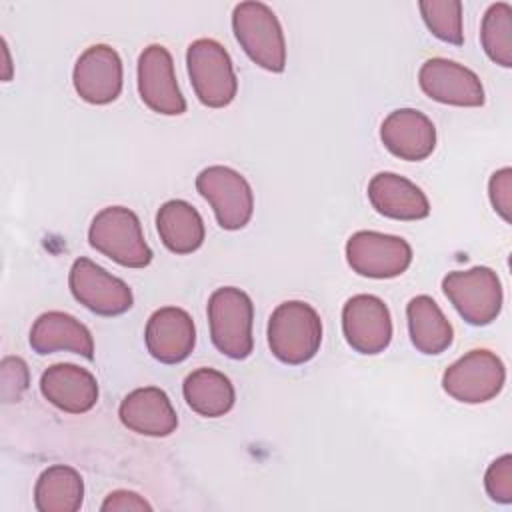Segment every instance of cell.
<instances>
[{"label":"cell","instance_id":"6da1fadb","mask_svg":"<svg viewBox=\"0 0 512 512\" xmlns=\"http://www.w3.org/2000/svg\"><path fill=\"white\" fill-rule=\"evenodd\" d=\"M320 344L322 320L310 304L288 300L276 306L268 320V346L274 358L298 366L312 360Z\"/></svg>","mask_w":512,"mask_h":512},{"label":"cell","instance_id":"7a4b0ae2","mask_svg":"<svg viewBox=\"0 0 512 512\" xmlns=\"http://www.w3.org/2000/svg\"><path fill=\"white\" fill-rule=\"evenodd\" d=\"M94 250L126 268H144L152 262V250L144 240L138 216L124 206L102 208L88 228Z\"/></svg>","mask_w":512,"mask_h":512},{"label":"cell","instance_id":"3957f363","mask_svg":"<svg viewBox=\"0 0 512 512\" xmlns=\"http://www.w3.org/2000/svg\"><path fill=\"white\" fill-rule=\"evenodd\" d=\"M254 304L250 296L234 286L212 292L208 300V322L212 344L232 360H244L252 354Z\"/></svg>","mask_w":512,"mask_h":512},{"label":"cell","instance_id":"277c9868","mask_svg":"<svg viewBox=\"0 0 512 512\" xmlns=\"http://www.w3.org/2000/svg\"><path fill=\"white\" fill-rule=\"evenodd\" d=\"M232 30L248 58L268 72H282L286 66V42L282 26L264 2H240L232 12Z\"/></svg>","mask_w":512,"mask_h":512},{"label":"cell","instance_id":"5b68a950","mask_svg":"<svg viewBox=\"0 0 512 512\" xmlns=\"http://www.w3.org/2000/svg\"><path fill=\"white\" fill-rule=\"evenodd\" d=\"M188 76L198 100L208 108L228 106L238 92V78L226 48L212 38H198L186 52Z\"/></svg>","mask_w":512,"mask_h":512},{"label":"cell","instance_id":"8992f818","mask_svg":"<svg viewBox=\"0 0 512 512\" xmlns=\"http://www.w3.org/2000/svg\"><path fill=\"white\" fill-rule=\"evenodd\" d=\"M442 290L458 314L472 326L490 324L502 310V284L488 266L448 272L442 280Z\"/></svg>","mask_w":512,"mask_h":512},{"label":"cell","instance_id":"52a82bcc","mask_svg":"<svg viewBox=\"0 0 512 512\" xmlns=\"http://www.w3.org/2000/svg\"><path fill=\"white\" fill-rule=\"evenodd\" d=\"M196 190L212 206L224 230L244 228L254 212V194L248 180L230 166H208L196 176Z\"/></svg>","mask_w":512,"mask_h":512},{"label":"cell","instance_id":"ba28073f","mask_svg":"<svg viewBox=\"0 0 512 512\" xmlns=\"http://www.w3.org/2000/svg\"><path fill=\"white\" fill-rule=\"evenodd\" d=\"M506 368L490 350H470L442 376V388L448 396L464 404H482L496 398L504 386Z\"/></svg>","mask_w":512,"mask_h":512},{"label":"cell","instance_id":"9c48e42d","mask_svg":"<svg viewBox=\"0 0 512 512\" xmlns=\"http://www.w3.org/2000/svg\"><path fill=\"white\" fill-rule=\"evenodd\" d=\"M346 260L360 276L396 278L410 266L412 248L400 236L358 230L346 242Z\"/></svg>","mask_w":512,"mask_h":512},{"label":"cell","instance_id":"30bf717a","mask_svg":"<svg viewBox=\"0 0 512 512\" xmlns=\"http://www.w3.org/2000/svg\"><path fill=\"white\" fill-rule=\"evenodd\" d=\"M68 284L72 296L90 312L100 316H120L128 312L134 302L132 290L124 280L112 276L108 270L84 256L74 260Z\"/></svg>","mask_w":512,"mask_h":512},{"label":"cell","instance_id":"8fae6325","mask_svg":"<svg viewBox=\"0 0 512 512\" xmlns=\"http://www.w3.org/2000/svg\"><path fill=\"white\" fill-rule=\"evenodd\" d=\"M342 332L356 352L374 356L388 348L392 340V318L382 298L356 294L342 308Z\"/></svg>","mask_w":512,"mask_h":512},{"label":"cell","instance_id":"7c38bea8","mask_svg":"<svg viewBox=\"0 0 512 512\" xmlns=\"http://www.w3.org/2000/svg\"><path fill=\"white\" fill-rule=\"evenodd\" d=\"M418 84L440 104L466 108L484 104V86L476 72L448 58H428L418 70Z\"/></svg>","mask_w":512,"mask_h":512},{"label":"cell","instance_id":"4fadbf2b","mask_svg":"<svg viewBox=\"0 0 512 512\" xmlns=\"http://www.w3.org/2000/svg\"><path fill=\"white\" fill-rule=\"evenodd\" d=\"M138 92L142 102L164 116H178L186 100L178 88L174 62L162 44H150L138 58Z\"/></svg>","mask_w":512,"mask_h":512},{"label":"cell","instance_id":"5bb4252c","mask_svg":"<svg viewBox=\"0 0 512 512\" xmlns=\"http://www.w3.org/2000/svg\"><path fill=\"white\" fill-rule=\"evenodd\" d=\"M76 94L88 104L114 102L122 92V60L108 44L86 48L72 72Z\"/></svg>","mask_w":512,"mask_h":512},{"label":"cell","instance_id":"9a60e30c","mask_svg":"<svg viewBox=\"0 0 512 512\" xmlns=\"http://www.w3.org/2000/svg\"><path fill=\"white\" fill-rule=\"evenodd\" d=\"M144 342L154 360L162 364H178L186 360L194 350V320L182 308H158L146 322Z\"/></svg>","mask_w":512,"mask_h":512},{"label":"cell","instance_id":"2e32d148","mask_svg":"<svg viewBox=\"0 0 512 512\" xmlns=\"http://www.w3.org/2000/svg\"><path fill=\"white\" fill-rule=\"evenodd\" d=\"M380 140L390 154L408 162H420L436 146V128L420 110L398 108L384 118Z\"/></svg>","mask_w":512,"mask_h":512},{"label":"cell","instance_id":"e0dca14e","mask_svg":"<svg viewBox=\"0 0 512 512\" xmlns=\"http://www.w3.org/2000/svg\"><path fill=\"white\" fill-rule=\"evenodd\" d=\"M42 396L62 412L84 414L98 400V382L94 374L76 364H52L40 378Z\"/></svg>","mask_w":512,"mask_h":512},{"label":"cell","instance_id":"ac0fdd59","mask_svg":"<svg viewBox=\"0 0 512 512\" xmlns=\"http://www.w3.org/2000/svg\"><path fill=\"white\" fill-rule=\"evenodd\" d=\"M118 416L128 430L152 438L170 436L178 426L176 410L168 394L158 386H144L132 390L122 400Z\"/></svg>","mask_w":512,"mask_h":512},{"label":"cell","instance_id":"d6986e66","mask_svg":"<svg viewBox=\"0 0 512 512\" xmlns=\"http://www.w3.org/2000/svg\"><path fill=\"white\" fill-rule=\"evenodd\" d=\"M372 208L394 220H422L430 214L426 194L408 178L394 172H378L368 182Z\"/></svg>","mask_w":512,"mask_h":512},{"label":"cell","instance_id":"ffe728a7","mask_svg":"<svg viewBox=\"0 0 512 512\" xmlns=\"http://www.w3.org/2000/svg\"><path fill=\"white\" fill-rule=\"evenodd\" d=\"M30 346L36 354L68 350L84 356L86 360L94 358V340L90 330L74 316L60 310L44 312L34 320L30 328Z\"/></svg>","mask_w":512,"mask_h":512},{"label":"cell","instance_id":"44dd1931","mask_svg":"<svg viewBox=\"0 0 512 512\" xmlns=\"http://www.w3.org/2000/svg\"><path fill=\"white\" fill-rule=\"evenodd\" d=\"M162 244L174 254H190L204 242L206 230L198 210L186 200H168L156 214Z\"/></svg>","mask_w":512,"mask_h":512},{"label":"cell","instance_id":"7402d4cb","mask_svg":"<svg viewBox=\"0 0 512 512\" xmlns=\"http://www.w3.org/2000/svg\"><path fill=\"white\" fill-rule=\"evenodd\" d=\"M410 340L422 354H442L454 338L452 324L440 310L434 298L420 294L406 306Z\"/></svg>","mask_w":512,"mask_h":512},{"label":"cell","instance_id":"603a6c76","mask_svg":"<svg viewBox=\"0 0 512 512\" xmlns=\"http://www.w3.org/2000/svg\"><path fill=\"white\" fill-rule=\"evenodd\" d=\"M186 404L204 418H218L234 406V386L228 376L214 368L190 372L182 384Z\"/></svg>","mask_w":512,"mask_h":512},{"label":"cell","instance_id":"cb8c5ba5","mask_svg":"<svg viewBox=\"0 0 512 512\" xmlns=\"http://www.w3.org/2000/svg\"><path fill=\"white\" fill-rule=\"evenodd\" d=\"M82 498V476L66 464L46 468L34 486V506L38 512H76L82 506Z\"/></svg>","mask_w":512,"mask_h":512},{"label":"cell","instance_id":"d4e9b609","mask_svg":"<svg viewBox=\"0 0 512 512\" xmlns=\"http://www.w3.org/2000/svg\"><path fill=\"white\" fill-rule=\"evenodd\" d=\"M480 42L486 56L504 66H512V6L508 2L490 4L482 18Z\"/></svg>","mask_w":512,"mask_h":512},{"label":"cell","instance_id":"484cf974","mask_svg":"<svg viewBox=\"0 0 512 512\" xmlns=\"http://www.w3.org/2000/svg\"><path fill=\"white\" fill-rule=\"evenodd\" d=\"M428 30L442 42L460 46L464 42L462 30V2L460 0H422L418 4Z\"/></svg>","mask_w":512,"mask_h":512},{"label":"cell","instance_id":"4316f807","mask_svg":"<svg viewBox=\"0 0 512 512\" xmlns=\"http://www.w3.org/2000/svg\"><path fill=\"white\" fill-rule=\"evenodd\" d=\"M484 488L486 494L500 504L512 502V456L502 454L496 458L484 476Z\"/></svg>","mask_w":512,"mask_h":512},{"label":"cell","instance_id":"83f0119b","mask_svg":"<svg viewBox=\"0 0 512 512\" xmlns=\"http://www.w3.org/2000/svg\"><path fill=\"white\" fill-rule=\"evenodd\" d=\"M488 196L494 206V210L510 222V210H512V168H500L490 176L488 182Z\"/></svg>","mask_w":512,"mask_h":512},{"label":"cell","instance_id":"f1b7e54d","mask_svg":"<svg viewBox=\"0 0 512 512\" xmlns=\"http://www.w3.org/2000/svg\"><path fill=\"white\" fill-rule=\"evenodd\" d=\"M10 388H16L18 398L28 388V368L22 358H4L2 360V394L8 398Z\"/></svg>","mask_w":512,"mask_h":512},{"label":"cell","instance_id":"f546056e","mask_svg":"<svg viewBox=\"0 0 512 512\" xmlns=\"http://www.w3.org/2000/svg\"><path fill=\"white\" fill-rule=\"evenodd\" d=\"M100 510L102 512H134V510H152V506L136 492L114 490L106 496Z\"/></svg>","mask_w":512,"mask_h":512},{"label":"cell","instance_id":"4dcf8cb0","mask_svg":"<svg viewBox=\"0 0 512 512\" xmlns=\"http://www.w3.org/2000/svg\"><path fill=\"white\" fill-rule=\"evenodd\" d=\"M2 48H4V60H6V74H4V80H8V78H10V56H8L6 40H2Z\"/></svg>","mask_w":512,"mask_h":512}]
</instances>
